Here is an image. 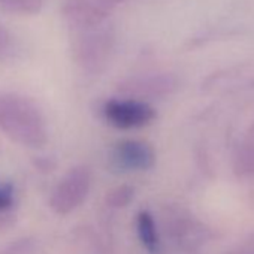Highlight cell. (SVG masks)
<instances>
[{
  "mask_svg": "<svg viewBox=\"0 0 254 254\" xmlns=\"http://www.w3.org/2000/svg\"><path fill=\"white\" fill-rule=\"evenodd\" d=\"M0 130L27 148H42L48 142L47 120L41 108L18 93H0Z\"/></svg>",
  "mask_w": 254,
  "mask_h": 254,
  "instance_id": "6da1fadb",
  "label": "cell"
},
{
  "mask_svg": "<svg viewBox=\"0 0 254 254\" xmlns=\"http://www.w3.org/2000/svg\"><path fill=\"white\" fill-rule=\"evenodd\" d=\"M117 42L111 20L70 30V53L78 69L87 75H100L109 64Z\"/></svg>",
  "mask_w": 254,
  "mask_h": 254,
  "instance_id": "7a4b0ae2",
  "label": "cell"
},
{
  "mask_svg": "<svg viewBox=\"0 0 254 254\" xmlns=\"http://www.w3.org/2000/svg\"><path fill=\"white\" fill-rule=\"evenodd\" d=\"M93 174L85 165L70 168L59 181L50 197V208L57 215H67L79 208L91 190Z\"/></svg>",
  "mask_w": 254,
  "mask_h": 254,
  "instance_id": "3957f363",
  "label": "cell"
},
{
  "mask_svg": "<svg viewBox=\"0 0 254 254\" xmlns=\"http://www.w3.org/2000/svg\"><path fill=\"white\" fill-rule=\"evenodd\" d=\"M102 115L118 130H135L151 124L156 120L157 112L148 102L114 97L102 105Z\"/></svg>",
  "mask_w": 254,
  "mask_h": 254,
  "instance_id": "277c9868",
  "label": "cell"
},
{
  "mask_svg": "<svg viewBox=\"0 0 254 254\" xmlns=\"http://www.w3.org/2000/svg\"><path fill=\"white\" fill-rule=\"evenodd\" d=\"M178 88V79L171 73H138L121 79L115 90L120 97L148 102L172 94Z\"/></svg>",
  "mask_w": 254,
  "mask_h": 254,
  "instance_id": "5b68a950",
  "label": "cell"
},
{
  "mask_svg": "<svg viewBox=\"0 0 254 254\" xmlns=\"http://www.w3.org/2000/svg\"><path fill=\"white\" fill-rule=\"evenodd\" d=\"M127 0H64L62 17L70 30L111 20L112 12Z\"/></svg>",
  "mask_w": 254,
  "mask_h": 254,
  "instance_id": "8992f818",
  "label": "cell"
},
{
  "mask_svg": "<svg viewBox=\"0 0 254 254\" xmlns=\"http://www.w3.org/2000/svg\"><path fill=\"white\" fill-rule=\"evenodd\" d=\"M109 160L111 166L120 172L150 171L156 165V151L145 141L123 139L114 144Z\"/></svg>",
  "mask_w": 254,
  "mask_h": 254,
  "instance_id": "52a82bcc",
  "label": "cell"
},
{
  "mask_svg": "<svg viewBox=\"0 0 254 254\" xmlns=\"http://www.w3.org/2000/svg\"><path fill=\"white\" fill-rule=\"evenodd\" d=\"M168 233L183 247L189 248L206 236V229H203L202 224L184 209L172 208V211L168 214Z\"/></svg>",
  "mask_w": 254,
  "mask_h": 254,
  "instance_id": "ba28073f",
  "label": "cell"
},
{
  "mask_svg": "<svg viewBox=\"0 0 254 254\" xmlns=\"http://www.w3.org/2000/svg\"><path fill=\"white\" fill-rule=\"evenodd\" d=\"M136 232L142 247L150 254H160V238L153 214L142 209L136 215Z\"/></svg>",
  "mask_w": 254,
  "mask_h": 254,
  "instance_id": "9c48e42d",
  "label": "cell"
},
{
  "mask_svg": "<svg viewBox=\"0 0 254 254\" xmlns=\"http://www.w3.org/2000/svg\"><path fill=\"white\" fill-rule=\"evenodd\" d=\"M15 189L11 183H0V229H8L15 221Z\"/></svg>",
  "mask_w": 254,
  "mask_h": 254,
  "instance_id": "30bf717a",
  "label": "cell"
},
{
  "mask_svg": "<svg viewBox=\"0 0 254 254\" xmlns=\"http://www.w3.org/2000/svg\"><path fill=\"white\" fill-rule=\"evenodd\" d=\"M42 6L44 0H0V8L14 15H35Z\"/></svg>",
  "mask_w": 254,
  "mask_h": 254,
  "instance_id": "8fae6325",
  "label": "cell"
},
{
  "mask_svg": "<svg viewBox=\"0 0 254 254\" xmlns=\"http://www.w3.org/2000/svg\"><path fill=\"white\" fill-rule=\"evenodd\" d=\"M133 199H135V189L129 184H121V186L111 189L106 193L105 203L109 208L120 209V208H126L127 205H130Z\"/></svg>",
  "mask_w": 254,
  "mask_h": 254,
  "instance_id": "7c38bea8",
  "label": "cell"
},
{
  "mask_svg": "<svg viewBox=\"0 0 254 254\" xmlns=\"http://www.w3.org/2000/svg\"><path fill=\"white\" fill-rule=\"evenodd\" d=\"M36 251H38L36 239L32 236H24L5 245L0 250V254H36Z\"/></svg>",
  "mask_w": 254,
  "mask_h": 254,
  "instance_id": "4fadbf2b",
  "label": "cell"
},
{
  "mask_svg": "<svg viewBox=\"0 0 254 254\" xmlns=\"http://www.w3.org/2000/svg\"><path fill=\"white\" fill-rule=\"evenodd\" d=\"M17 42L11 30L0 23V62H6L14 57Z\"/></svg>",
  "mask_w": 254,
  "mask_h": 254,
  "instance_id": "5bb4252c",
  "label": "cell"
},
{
  "mask_svg": "<svg viewBox=\"0 0 254 254\" xmlns=\"http://www.w3.org/2000/svg\"><path fill=\"white\" fill-rule=\"evenodd\" d=\"M33 166L36 171H39L42 174H50L56 169L57 160L53 156H36L33 159Z\"/></svg>",
  "mask_w": 254,
  "mask_h": 254,
  "instance_id": "9a60e30c",
  "label": "cell"
},
{
  "mask_svg": "<svg viewBox=\"0 0 254 254\" xmlns=\"http://www.w3.org/2000/svg\"><path fill=\"white\" fill-rule=\"evenodd\" d=\"M227 254H254V242H248L242 247H236L227 251Z\"/></svg>",
  "mask_w": 254,
  "mask_h": 254,
  "instance_id": "2e32d148",
  "label": "cell"
}]
</instances>
